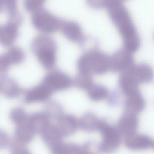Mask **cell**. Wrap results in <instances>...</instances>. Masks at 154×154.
Here are the masks:
<instances>
[{"label":"cell","instance_id":"2e32d148","mask_svg":"<svg viewBox=\"0 0 154 154\" xmlns=\"http://www.w3.org/2000/svg\"><path fill=\"white\" fill-rule=\"evenodd\" d=\"M124 143L127 148L134 150L146 149L152 144V140L149 136L136 133L125 137Z\"/></svg>","mask_w":154,"mask_h":154},{"label":"cell","instance_id":"ffe728a7","mask_svg":"<svg viewBox=\"0 0 154 154\" xmlns=\"http://www.w3.org/2000/svg\"><path fill=\"white\" fill-rule=\"evenodd\" d=\"M94 113L88 112L84 114L79 121V127L86 132H92L98 131L100 121Z\"/></svg>","mask_w":154,"mask_h":154},{"label":"cell","instance_id":"d6986e66","mask_svg":"<svg viewBox=\"0 0 154 154\" xmlns=\"http://www.w3.org/2000/svg\"><path fill=\"white\" fill-rule=\"evenodd\" d=\"M50 120L45 112H37L29 116L28 123L36 133H41L50 123Z\"/></svg>","mask_w":154,"mask_h":154},{"label":"cell","instance_id":"5b68a950","mask_svg":"<svg viewBox=\"0 0 154 154\" xmlns=\"http://www.w3.org/2000/svg\"><path fill=\"white\" fill-rule=\"evenodd\" d=\"M102 136V140L97 146L99 152L107 153L117 149L121 142V135L116 127L101 120L98 130Z\"/></svg>","mask_w":154,"mask_h":154},{"label":"cell","instance_id":"4fadbf2b","mask_svg":"<svg viewBox=\"0 0 154 154\" xmlns=\"http://www.w3.org/2000/svg\"><path fill=\"white\" fill-rule=\"evenodd\" d=\"M0 91L5 97L8 98H13L19 95L22 90L14 79L8 76L7 74H1Z\"/></svg>","mask_w":154,"mask_h":154},{"label":"cell","instance_id":"e0dca14e","mask_svg":"<svg viewBox=\"0 0 154 154\" xmlns=\"http://www.w3.org/2000/svg\"><path fill=\"white\" fill-rule=\"evenodd\" d=\"M145 106V101L140 92L126 97L125 112L137 114L144 109Z\"/></svg>","mask_w":154,"mask_h":154},{"label":"cell","instance_id":"6da1fadb","mask_svg":"<svg viewBox=\"0 0 154 154\" xmlns=\"http://www.w3.org/2000/svg\"><path fill=\"white\" fill-rule=\"evenodd\" d=\"M112 21L117 28L124 48L132 53L140 47V39L130 15L122 2L113 1L106 8Z\"/></svg>","mask_w":154,"mask_h":154},{"label":"cell","instance_id":"52a82bcc","mask_svg":"<svg viewBox=\"0 0 154 154\" xmlns=\"http://www.w3.org/2000/svg\"><path fill=\"white\" fill-rule=\"evenodd\" d=\"M132 67L122 72L119 78V85L126 97L140 93L139 85L142 83Z\"/></svg>","mask_w":154,"mask_h":154},{"label":"cell","instance_id":"cb8c5ba5","mask_svg":"<svg viewBox=\"0 0 154 154\" xmlns=\"http://www.w3.org/2000/svg\"><path fill=\"white\" fill-rule=\"evenodd\" d=\"M45 112L50 119L56 120L64 114L62 106L54 101H51L47 103L45 106Z\"/></svg>","mask_w":154,"mask_h":154},{"label":"cell","instance_id":"7402d4cb","mask_svg":"<svg viewBox=\"0 0 154 154\" xmlns=\"http://www.w3.org/2000/svg\"><path fill=\"white\" fill-rule=\"evenodd\" d=\"M89 98L93 101H99L107 98L109 92L105 87L100 85H91L87 90Z\"/></svg>","mask_w":154,"mask_h":154},{"label":"cell","instance_id":"ba28073f","mask_svg":"<svg viewBox=\"0 0 154 154\" xmlns=\"http://www.w3.org/2000/svg\"><path fill=\"white\" fill-rule=\"evenodd\" d=\"M25 58L24 51L17 46H11L0 57V73L7 74L11 65L22 63Z\"/></svg>","mask_w":154,"mask_h":154},{"label":"cell","instance_id":"8fae6325","mask_svg":"<svg viewBox=\"0 0 154 154\" xmlns=\"http://www.w3.org/2000/svg\"><path fill=\"white\" fill-rule=\"evenodd\" d=\"M139 125L137 114L124 112L119 120L117 128L124 137L136 133Z\"/></svg>","mask_w":154,"mask_h":154},{"label":"cell","instance_id":"ac0fdd59","mask_svg":"<svg viewBox=\"0 0 154 154\" xmlns=\"http://www.w3.org/2000/svg\"><path fill=\"white\" fill-rule=\"evenodd\" d=\"M60 29L64 35L72 41H78L82 35L80 25L73 21L63 20Z\"/></svg>","mask_w":154,"mask_h":154},{"label":"cell","instance_id":"4316f807","mask_svg":"<svg viewBox=\"0 0 154 154\" xmlns=\"http://www.w3.org/2000/svg\"><path fill=\"white\" fill-rule=\"evenodd\" d=\"M26 144L14 138L11 140L10 144V151L12 154H23L29 153Z\"/></svg>","mask_w":154,"mask_h":154},{"label":"cell","instance_id":"44dd1931","mask_svg":"<svg viewBox=\"0 0 154 154\" xmlns=\"http://www.w3.org/2000/svg\"><path fill=\"white\" fill-rule=\"evenodd\" d=\"M36 133L27 122L16 125L14 130V138L25 144L31 142L33 139Z\"/></svg>","mask_w":154,"mask_h":154},{"label":"cell","instance_id":"1f68e13d","mask_svg":"<svg viewBox=\"0 0 154 154\" xmlns=\"http://www.w3.org/2000/svg\"><path fill=\"white\" fill-rule=\"evenodd\" d=\"M153 146H154V143H153Z\"/></svg>","mask_w":154,"mask_h":154},{"label":"cell","instance_id":"9c48e42d","mask_svg":"<svg viewBox=\"0 0 154 154\" xmlns=\"http://www.w3.org/2000/svg\"><path fill=\"white\" fill-rule=\"evenodd\" d=\"M131 53L126 49L119 50L109 58V69L121 73L134 65V58Z\"/></svg>","mask_w":154,"mask_h":154},{"label":"cell","instance_id":"4dcf8cb0","mask_svg":"<svg viewBox=\"0 0 154 154\" xmlns=\"http://www.w3.org/2000/svg\"><path fill=\"white\" fill-rule=\"evenodd\" d=\"M8 135L3 131H0V147L4 148L9 146L11 140Z\"/></svg>","mask_w":154,"mask_h":154},{"label":"cell","instance_id":"d4e9b609","mask_svg":"<svg viewBox=\"0 0 154 154\" xmlns=\"http://www.w3.org/2000/svg\"><path fill=\"white\" fill-rule=\"evenodd\" d=\"M29 116L24 110L20 107L13 108L10 113V118L11 122L16 125L27 122Z\"/></svg>","mask_w":154,"mask_h":154},{"label":"cell","instance_id":"484cf974","mask_svg":"<svg viewBox=\"0 0 154 154\" xmlns=\"http://www.w3.org/2000/svg\"><path fill=\"white\" fill-rule=\"evenodd\" d=\"M93 80L90 74L79 73L75 80V84L79 88L87 90L93 84Z\"/></svg>","mask_w":154,"mask_h":154},{"label":"cell","instance_id":"9a60e30c","mask_svg":"<svg viewBox=\"0 0 154 154\" xmlns=\"http://www.w3.org/2000/svg\"><path fill=\"white\" fill-rule=\"evenodd\" d=\"M57 120L56 125L63 137L73 134L79 127V121L72 114H63Z\"/></svg>","mask_w":154,"mask_h":154},{"label":"cell","instance_id":"7a4b0ae2","mask_svg":"<svg viewBox=\"0 0 154 154\" xmlns=\"http://www.w3.org/2000/svg\"><path fill=\"white\" fill-rule=\"evenodd\" d=\"M31 48L43 68L51 70L54 67L57 60V45L52 38L44 34L37 35L32 40Z\"/></svg>","mask_w":154,"mask_h":154},{"label":"cell","instance_id":"f1b7e54d","mask_svg":"<svg viewBox=\"0 0 154 154\" xmlns=\"http://www.w3.org/2000/svg\"><path fill=\"white\" fill-rule=\"evenodd\" d=\"M17 0H0L1 11L8 14L17 10Z\"/></svg>","mask_w":154,"mask_h":154},{"label":"cell","instance_id":"603a6c76","mask_svg":"<svg viewBox=\"0 0 154 154\" xmlns=\"http://www.w3.org/2000/svg\"><path fill=\"white\" fill-rule=\"evenodd\" d=\"M56 154H78L85 153L83 146L72 143L63 142L52 152Z\"/></svg>","mask_w":154,"mask_h":154},{"label":"cell","instance_id":"8992f818","mask_svg":"<svg viewBox=\"0 0 154 154\" xmlns=\"http://www.w3.org/2000/svg\"><path fill=\"white\" fill-rule=\"evenodd\" d=\"M52 93L69 88L72 82L66 74L57 69L51 70L44 77L41 82Z\"/></svg>","mask_w":154,"mask_h":154},{"label":"cell","instance_id":"7c38bea8","mask_svg":"<svg viewBox=\"0 0 154 154\" xmlns=\"http://www.w3.org/2000/svg\"><path fill=\"white\" fill-rule=\"evenodd\" d=\"M40 134L43 142L52 152L63 142V137L56 125L50 123Z\"/></svg>","mask_w":154,"mask_h":154},{"label":"cell","instance_id":"83f0119b","mask_svg":"<svg viewBox=\"0 0 154 154\" xmlns=\"http://www.w3.org/2000/svg\"><path fill=\"white\" fill-rule=\"evenodd\" d=\"M45 0H24L25 9L32 13L42 8Z\"/></svg>","mask_w":154,"mask_h":154},{"label":"cell","instance_id":"3957f363","mask_svg":"<svg viewBox=\"0 0 154 154\" xmlns=\"http://www.w3.org/2000/svg\"><path fill=\"white\" fill-rule=\"evenodd\" d=\"M77 67L80 73L90 74L93 72L97 74H102L109 69V58L102 52L91 51L80 57Z\"/></svg>","mask_w":154,"mask_h":154},{"label":"cell","instance_id":"277c9868","mask_svg":"<svg viewBox=\"0 0 154 154\" xmlns=\"http://www.w3.org/2000/svg\"><path fill=\"white\" fill-rule=\"evenodd\" d=\"M31 19L34 27L46 34L53 33L60 29L63 20L42 8L32 13Z\"/></svg>","mask_w":154,"mask_h":154},{"label":"cell","instance_id":"30bf717a","mask_svg":"<svg viewBox=\"0 0 154 154\" xmlns=\"http://www.w3.org/2000/svg\"><path fill=\"white\" fill-rule=\"evenodd\" d=\"M21 23L9 20L0 27V42L5 47H10L16 40Z\"/></svg>","mask_w":154,"mask_h":154},{"label":"cell","instance_id":"5bb4252c","mask_svg":"<svg viewBox=\"0 0 154 154\" xmlns=\"http://www.w3.org/2000/svg\"><path fill=\"white\" fill-rule=\"evenodd\" d=\"M52 93L41 82L27 90L24 97L27 103L47 101Z\"/></svg>","mask_w":154,"mask_h":154},{"label":"cell","instance_id":"f546056e","mask_svg":"<svg viewBox=\"0 0 154 154\" xmlns=\"http://www.w3.org/2000/svg\"><path fill=\"white\" fill-rule=\"evenodd\" d=\"M114 0H86L88 5L93 9L107 8Z\"/></svg>","mask_w":154,"mask_h":154}]
</instances>
